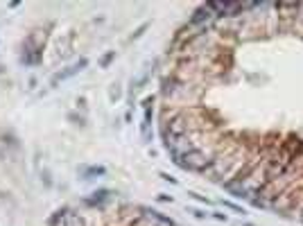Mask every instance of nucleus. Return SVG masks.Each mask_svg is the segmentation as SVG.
<instances>
[{
    "label": "nucleus",
    "instance_id": "f257e3e1",
    "mask_svg": "<svg viewBox=\"0 0 303 226\" xmlns=\"http://www.w3.org/2000/svg\"><path fill=\"white\" fill-rule=\"evenodd\" d=\"M176 163H179L181 167H190V170H204L206 167V156L199 152V149H192V152H188V154H183L181 158H174Z\"/></svg>",
    "mask_w": 303,
    "mask_h": 226
},
{
    "label": "nucleus",
    "instance_id": "20e7f679",
    "mask_svg": "<svg viewBox=\"0 0 303 226\" xmlns=\"http://www.w3.org/2000/svg\"><path fill=\"white\" fill-rule=\"evenodd\" d=\"M158 199L161 202H172V197H167V195H158Z\"/></svg>",
    "mask_w": 303,
    "mask_h": 226
},
{
    "label": "nucleus",
    "instance_id": "f03ea898",
    "mask_svg": "<svg viewBox=\"0 0 303 226\" xmlns=\"http://www.w3.org/2000/svg\"><path fill=\"white\" fill-rule=\"evenodd\" d=\"M183 133H186V124H183V120L174 118V120L170 122V136H172V138H181Z\"/></svg>",
    "mask_w": 303,
    "mask_h": 226
},
{
    "label": "nucleus",
    "instance_id": "7ed1b4c3",
    "mask_svg": "<svg viewBox=\"0 0 303 226\" xmlns=\"http://www.w3.org/2000/svg\"><path fill=\"white\" fill-rule=\"evenodd\" d=\"M66 222H68V226H84L82 220H79V215H73V213L66 215Z\"/></svg>",
    "mask_w": 303,
    "mask_h": 226
}]
</instances>
